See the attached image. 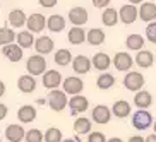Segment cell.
I'll return each instance as SVG.
<instances>
[{
    "mask_svg": "<svg viewBox=\"0 0 156 142\" xmlns=\"http://www.w3.org/2000/svg\"><path fill=\"white\" fill-rule=\"evenodd\" d=\"M46 101H48V106L53 111H62L65 110L69 99H67V94L64 91H58V87H57V89H50V94H48Z\"/></svg>",
    "mask_w": 156,
    "mask_h": 142,
    "instance_id": "cell-1",
    "label": "cell"
},
{
    "mask_svg": "<svg viewBox=\"0 0 156 142\" xmlns=\"http://www.w3.org/2000/svg\"><path fill=\"white\" fill-rule=\"evenodd\" d=\"M132 125L137 130H147L153 125V116L146 108H137V111L132 115Z\"/></svg>",
    "mask_w": 156,
    "mask_h": 142,
    "instance_id": "cell-2",
    "label": "cell"
},
{
    "mask_svg": "<svg viewBox=\"0 0 156 142\" xmlns=\"http://www.w3.org/2000/svg\"><path fill=\"white\" fill-rule=\"evenodd\" d=\"M26 69H28V72L31 74V75H41L43 72L46 70V60L43 55H31L28 58V62H26Z\"/></svg>",
    "mask_w": 156,
    "mask_h": 142,
    "instance_id": "cell-3",
    "label": "cell"
},
{
    "mask_svg": "<svg viewBox=\"0 0 156 142\" xmlns=\"http://www.w3.org/2000/svg\"><path fill=\"white\" fill-rule=\"evenodd\" d=\"M60 86L64 87V92L65 94H70V96H74V94H81L84 89V82L83 79L77 77V75H72V77H67V79H62V84Z\"/></svg>",
    "mask_w": 156,
    "mask_h": 142,
    "instance_id": "cell-4",
    "label": "cell"
},
{
    "mask_svg": "<svg viewBox=\"0 0 156 142\" xmlns=\"http://www.w3.org/2000/svg\"><path fill=\"white\" fill-rule=\"evenodd\" d=\"M67 106L70 108V115H79V113H84V111L89 108V101H87L86 96L74 94V96L67 101Z\"/></svg>",
    "mask_w": 156,
    "mask_h": 142,
    "instance_id": "cell-5",
    "label": "cell"
},
{
    "mask_svg": "<svg viewBox=\"0 0 156 142\" xmlns=\"http://www.w3.org/2000/svg\"><path fill=\"white\" fill-rule=\"evenodd\" d=\"M91 120L98 125H106L112 120V110L105 105L94 106L93 108V113H91Z\"/></svg>",
    "mask_w": 156,
    "mask_h": 142,
    "instance_id": "cell-6",
    "label": "cell"
},
{
    "mask_svg": "<svg viewBox=\"0 0 156 142\" xmlns=\"http://www.w3.org/2000/svg\"><path fill=\"white\" fill-rule=\"evenodd\" d=\"M2 55L9 60V62L16 64V62H21V60H23L24 48H21L19 45H12V43H9V45L2 46Z\"/></svg>",
    "mask_w": 156,
    "mask_h": 142,
    "instance_id": "cell-7",
    "label": "cell"
},
{
    "mask_svg": "<svg viewBox=\"0 0 156 142\" xmlns=\"http://www.w3.org/2000/svg\"><path fill=\"white\" fill-rule=\"evenodd\" d=\"M124 86L127 87L129 91H139L144 86V75L141 72H129L124 77Z\"/></svg>",
    "mask_w": 156,
    "mask_h": 142,
    "instance_id": "cell-8",
    "label": "cell"
},
{
    "mask_svg": "<svg viewBox=\"0 0 156 142\" xmlns=\"http://www.w3.org/2000/svg\"><path fill=\"white\" fill-rule=\"evenodd\" d=\"M134 65V58L129 55L127 51H119L117 55L113 57V67L120 72H127L130 70V67Z\"/></svg>",
    "mask_w": 156,
    "mask_h": 142,
    "instance_id": "cell-9",
    "label": "cell"
},
{
    "mask_svg": "<svg viewBox=\"0 0 156 142\" xmlns=\"http://www.w3.org/2000/svg\"><path fill=\"white\" fill-rule=\"evenodd\" d=\"M119 12V21H122L124 24H134L136 21H137V7L134 4H127L124 5L120 10H117Z\"/></svg>",
    "mask_w": 156,
    "mask_h": 142,
    "instance_id": "cell-10",
    "label": "cell"
},
{
    "mask_svg": "<svg viewBox=\"0 0 156 142\" xmlns=\"http://www.w3.org/2000/svg\"><path fill=\"white\" fill-rule=\"evenodd\" d=\"M26 26H28V31H31L33 34H34V33H41L46 26V19L43 14L36 12V14H31L26 19Z\"/></svg>",
    "mask_w": 156,
    "mask_h": 142,
    "instance_id": "cell-11",
    "label": "cell"
},
{
    "mask_svg": "<svg viewBox=\"0 0 156 142\" xmlns=\"http://www.w3.org/2000/svg\"><path fill=\"white\" fill-rule=\"evenodd\" d=\"M137 17L144 23H151L156 19V4L154 2H144L141 4V9H137Z\"/></svg>",
    "mask_w": 156,
    "mask_h": 142,
    "instance_id": "cell-12",
    "label": "cell"
},
{
    "mask_svg": "<svg viewBox=\"0 0 156 142\" xmlns=\"http://www.w3.org/2000/svg\"><path fill=\"white\" fill-rule=\"evenodd\" d=\"M33 46H34V50H36L40 55H48V53L53 51L55 43H53V40H51L50 36H40L38 40H34Z\"/></svg>",
    "mask_w": 156,
    "mask_h": 142,
    "instance_id": "cell-13",
    "label": "cell"
},
{
    "mask_svg": "<svg viewBox=\"0 0 156 142\" xmlns=\"http://www.w3.org/2000/svg\"><path fill=\"white\" fill-rule=\"evenodd\" d=\"M62 84V74L58 70H48L43 72V86L46 89H57Z\"/></svg>",
    "mask_w": 156,
    "mask_h": 142,
    "instance_id": "cell-14",
    "label": "cell"
},
{
    "mask_svg": "<svg viewBox=\"0 0 156 142\" xmlns=\"http://www.w3.org/2000/svg\"><path fill=\"white\" fill-rule=\"evenodd\" d=\"M87 10L84 7H72L69 10V21L74 26H83L87 23Z\"/></svg>",
    "mask_w": 156,
    "mask_h": 142,
    "instance_id": "cell-15",
    "label": "cell"
},
{
    "mask_svg": "<svg viewBox=\"0 0 156 142\" xmlns=\"http://www.w3.org/2000/svg\"><path fill=\"white\" fill-rule=\"evenodd\" d=\"M36 115H38L36 108L31 105H24L17 110V118L21 123H31V122H34L36 120Z\"/></svg>",
    "mask_w": 156,
    "mask_h": 142,
    "instance_id": "cell-16",
    "label": "cell"
},
{
    "mask_svg": "<svg viewBox=\"0 0 156 142\" xmlns=\"http://www.w3.org/2000/svg\"><path fill=\"white\" fill-rule=\"evenodd\" d=\"M24 133H26V130H24L23 125H9V127L5 128V139L9 142H21L24 140Z\"/></svg>",
    "mask_w": 156,
    "mask_h": 142,
    "instance_id": "cell-17",
    "label": "cell"
},
{
    "mask_svg": "<svg viewBox=\"0 0 156 142\" xmlns=\"http://www.w3.org/2000/svg\"><path fill=\"white\" fill-rule=\"evenodd\" d=\"M17 87H19V91L24 92V94L33 92L34 89H36V79H34V75H31V74L21 75L19 81H17Z\"/></svg>",
    "mask_w": 156,
    "mask_h": 142,
    "instance_id": "cell-18",
    "label": "cell"
},
{
    "mask_svg": "<svg viewBox=\"0 0 156 142\" xmlns=\"http://www.w3.org/2000/svg\"><path fill=\"white\" fill-rule=\"evenodd\" d=\"M134 62L141 67V69H149L153 65V62H154V55H153L151 51L147 50H137V55L134 57Z\"/></svg>",
    "mask_w": 156,
    "mask_h": 142,
    "instance_id": "cell-19",
    "label": "cell"
},
{
    "mask_svg": "<svg viewBox=\"0 0 156 142\" xmlns=\"http://www.w3.org/2000/svg\"><path fill=\"white\" fill-rule=\"evenodd\" d=\"M70 62H72L74 72H77V74H87L91 70V58H87L84 55H77L74 60H70Z\"/></svg>",
    "mask_w": 156,
    "mask_h": 142,
    "instance_id": "cell-20",
    "label": "cell"
},
{
    "mask_svg": "<svg viewBox=\"0 0 156 142\" xmlns=\"http://www.w3.org/2000/svg\"><path fill=\"white\" fill-rule=\"evenodd\" d=\"M112 65V58L106 53H96V55L91 58V67H94L100 72H105V70L110 69Z\"/></svg>",
    "mask_w": 156,
    "mask_h": 142,
    "instance_id": "cell-21",
    "label": "cell"
},
{
    "mask_svg": "<svg viewBox=\"0 0 156 142\" xmlns=\"http://www.w3.org/2000/svg\"><path fill=\"white\" fill-rule=\"evenodd\" d=\"M46 28L51 33H60L65 29V17H62L60 14H53L46 19Z\"/></svg>",
    "mask_w": 156,
    "mask_h": 142,
    "instance_id": "cell-22",
    "label": "cell"
},
{
    "mask_svg": "<svg viewBox=\"0 0 156 142\" xmlns=\"http://www.w3.org/2000/svg\"><path fill=\"white\" fill-rule=\"evenodd\" d=\"M130 113H132V111H130V105H129L125 99H119V101H115L113 103L112 115H115L117 118H127Z\"/></svg>",
    "mask_w": 156,
    "mask_h": 142,
    "instance_id": "cell-23",
    "label": "cell"
},
{
    "mask_svg": "<svg viewBox=\"0 0 156 142\" xmlns=\"http://www.w3.org/2000/svg\"><path fill=\"white\" fill-rule=\"evenodd\" d=\"M67 40H69L72 45H83L86 41V31H84L81 26H72L67 34Z\"/></svg>",
    "mask_w": 156,
    "mask_h": 142,
    "instance_id": "cell-24",
    "label": "cell"
},
{
    "mask_svg": "<svg viewBox=\"0 0 156 142\" xmlns=\"http://www.w3.org/2000/svg\"><path fill=\"white\" fill-rule=\"evenodd\" d=\"M105 38L106 36H105V31H103V29L94 28V29H89V31H87L86 41L91 46H98V45H103V43H105Z\"/></svg>",
    "mask_w": 156,
    "mask_h": 142,
    "instance_id": "cell-25",
    "label": "cell"
},
{
    "mask_svg": "<svg viewBox=\"0 0 156 142\" xmlns=\"http://www.w3.org/2000/svg\"><path fill=\"white\" fill-rule=\"evenodd\" d=\"M134 105L137 108H149L153 105V96L147 91L139 89V91H136V96H134Z\"/></svg>",
    "mask_w": 156,
    "mask_h": 142,
    "instance_id": "cell-26",
    "label": "cell"
},
{
    "mask_svg": "<svg viewBox=\"0 0 156 142\" xmlns=\"http://www.w3.org/2000/svg\"><path fill=\"white\" fill-rule=\"evenodd\" d=\"M26 14H24V10L21 9H14L10 10L9 14V24L12 26V28H23V26H26Z\"/></svg>",
    "mask_w": 156,
    "mask_h": 142,
    "instance_id": "cell-27",
    "label": "cell"
},
{
    "mask_svg": "<svg viewBox=\"0 0 156 142\" xmlns=\"http://www.w3.org/2000/svg\"><path fill=\"white\" fill-rule=\"evenodd\" d=\"M101 21H103L105 26L112 28V26H115V24L119 23V12H117L113 7H105L103 16H101Z\"/></svg>",
    "mask_w": 156,
    "mask_h": 142,
    "instance_id": "cell-28",
    "label": "cell"
},
{
    "mask_svg": "<svg viewBox=\"0 0 156 142\" xmlns=\"http://www.w3.org/2000/svg\"><path fill=\"white\" fill-rule=\"evenodd\" d=\"M91 120L86 118V116H81V118H77L76 122H74V130H76V133L77 135H84V133H89L91 132Z\"/></svg>",
    "mask_w": 156,
    "mask_h": 142,
    "instance_id": "cell-29",
    "label": "cell"
},
{
    "mask_svg": "<svg viewBox=\"0 0 156 142\" xmlns=\"http://www.w3.org/2000/svg\"><path fill=\"white\" fill-rule=\"evenodd\" d=\"M125 46H127L129 50H134V51L141 50L142 46H144V36H141V34H130L125 40Z\"/></svg>",
    "mask_w": 156,
    "mask_h": 142,
    "instance_id": "cell-30",
    "label": "cell"
},
{
    "mask_svg": "<svg viewBox=\"0 0 156 142\" xmlns=\"http://www.w3.org/2000/svg\"><path fill=\"white\" fill-rule=\"evenodd\" d=\"M53 60H55L57 65H60V67H65V65L70 64L72 55H70V51L67 50V48H60L58 51H55V57H53Z\"/></svg>",
    "mask_w": 156,
    "mask_h": 142,
    "instance_id": "cell-31",
    "label": "cell"
},
{
    "mask_svg": "<svg viewBox=\"0 0 156 142\" xmlns=\"http://www.w3.org/2000/svg\"><path fill=\"white\" fill-rule=\"evenodd\" d=\"M16 38H17V45L21 48H31L33 43H34V36H33L31 31H21Z\"/></svg>",
    "mask_w": 156,
    "mask_h": 142,
    "instance_id": "cell-32",
    "label": "cell"
},
{
    "mask_svg": "<svg viewBox=\"0 0 156 142\" xmlns=\"http://www.w3.org/2000/svg\"><path fill=\"white\" fill-rule=\"evenodd\" d=\"M115 84V77L112 75V74L105 72V74H101L100 77L96 79V86L100 87V89H103V91H106V89H110L112 86Z\"/></svg>",
    "mask_w": 156,
    "mask_h": 142,
    "instance_id": "cell-33",
    "label": "cell"
},
{
    "mask_svg": "<svg viewBox=\"0 0 156 142\" xmlns=\"http://www.w3.org/2000/svg\"><path fill=\"white\" fill-rule=\"evenodd\" d=\"M43 140L45 142H60L62 140V130L57 127H48L45 135H43Z\"/></svg>",
    "mask_w": 156,
    "mask_h": 142,
    "instance_id": "cell-34",
    "label": "cell"
},
{
    "mask_svg": "<svg viewBox=\"0 0 156 142\" xmlns=\"http://www.w3.org/2000/svg\"><path fill=\"white\" fill-rule=\"evenodd\" d=\"M16 40V33L10 28H0V46L9 45V43H14Z\"/></svg>",
    "mask_w": 156,
    "mask_h": 142,
    "instance_id": "cell-35",
    "label": "cell"
},
{
    "mask_svg": "<svg viewBox=\"0 0 156 142\" xmlns=\"http://www.w3.org/2000/svg\"><path fill=\"white\" fill-rule=\"evenodd\" d=\"M24 140L26 142H43V132L40 128H31L24 133Z\"/></svg>",
    "mask_w": 156,
    "mask_h": 142,
    "instance_id": "cell-36",
    "label": "cell"
},
{
    "mask_svg": "<svg viewBox=\"0 0 156 142\" xmlns=\"http://www.w3.org/2000/svg\"><path fill=\"white\" fill-rule=\"evenodd\" d=\"M146 38L147 41L156 45V21H151V23H147L146 26Z\"/></svg>",
    "mask_w": 156,
    "mask_h": 142,
    "instance_id": "cell-37",
    "label": "cell"
},
{
    "mask_svg": "<svg viewBox=\"0 0 156 142\" xmlns=\"http://www.w3.org/2000/svg\"><path fill=\"white\" fill-rule=\"evenodd\" d=\"M87 142H106V137L103 132H89L87 133Z\"/></svg>",
    "mask_w": 156,
    "mask_h": 142,
    "instance_id": "cell-38",
    "label": "cell"
},
{
    "mask_svg": "<svg viewBox=\"0 0 156 142\" xmlns=\"http://www.w3.org/2000/svg\"><path fill=\"white\" fill-rule=\"evenodd\" d=\"M112 0H93V5L96 7V9H105V7H108L110 5Z\"/></svg>",
    "mask_w": 156,
    "mask_h": 142,
    "instance_id": "cell-39",
    "label": "cell"
},
{
    "mask_svg": "<svg viewBox=\"0 0 156 142\" xmlns=\"http://www.w3.org/2000/svg\"><path fill=\"white\" fill-rule=\"evenodd\" d=\"M38 2H40V5L45 7V9H51V7H55L57 5L58 0H38Z\"/></svg>",
    "mask_w": 156,
    "mask_h": 142,
    "instance_id": "cell-40",
    "label": "cell"
},
{
    "mask_svg": "<svg viewBox=\"0 0 156 142\" xmlns=\"http://www.w3.org/2000/svg\"><path fill=\"white\" fill-rule=\"evenodd\" d=\"M7 113H9V108L4 105V103H0V122L7 116Z\"/></svg>",
    "mask_w": 156,
    "mask_h": 142,
    "instance_id": "cell-41",
    "label": "cell"
},
{
    "mask_svg": "<svg viewBox=\"0 0 156 142\" xmlns=\"http://www.w3.org/2000/svg\"><path fill=\"white\" fill-rule=\"evenodd\" d=\"M127 142H144V139H142L141 135H132V137L129 139Z\"/></svg>",
    "mask_w": 156,
    "mask_h": 142,
    "instance_id": "cell-42",
    "label": "cell"
},
{
    "mask_svg": "<svg viewBox=\"0 0 156 142\" xmlns=\"http://www.w3.org/2000/svg\"><path fill=\"white\" fill-rule=\"evenodd\" d=\"M144 142H156V133H151V135H147L144 139Z\"/></svg>",
    "mask_w": 156,
    "mask_h": 142,
    "instance_id": "cell-43",
    "label": "cell"
},
{
    "mask_svg": "<svg viewBox=\"0 0 156 142\" xmlns=\"http://www.w3.org/2000/svg\"><path fill=\"white\" fill-rule=\"evenodd\" d=\"M4 94H5V84L0 81V98L4 96Z\"/></svg>",
    "mask_w": 156,
    "mask_h": 142,
    "instance_id": "cell-44",
    "label": "cell"
},
{
    "mask_svg": "<svg viewBox=\"0 0 156 142\" xmlns=\"http://www.w3.org/2000/svg\"><path fill=\"white\" fill-rule=\"evenodd\" d=\"M106 142H124V140L119 139V137H113V139H110V140H106Z\"/></svg>",
    "mask_w": 156,
    "mask_h": 142,
    "instance_id": "cell-45",
    "label": "cell"
},
{
    "mask_svg": "<svg viewBox=\"0 0 156 142\" xmlns=\"http://www.w3.org/2000/svg\"><path fill=\"white\" fill-rule=\"evenodd\" d=\"M129 2H130V4H134V5H136V4H142V0H129Z\"/></svg>",
    "mask_w": 156,
    "mask_h": 142,
    "instance_id": "cell-46",
    "label": "cell"
},
{
    "mask_svg": "<svg viewBox=\"0 0 156 142\" xmlns=\"http://www.w3.org/2000/svg\"><path fill=\"white\" fill-rule=\"evenodd\" d=\"M60 142H76V139H62Z\"/></svg>",
    "mask_w": 156,
    "mask_h": 142,
    "instance_id": "cell-47",
    "label": "cell"
},
{
    "mask_svg": "<svg viewBox=\"0 0 156 142\" xmlns=\"http://www.w3.org/2000/svg\"><path fill=\"white\" fill-rule=\"evenodd\" d=\"M154 133H156V122H154Z\"/></svg>",
    "mask_w": 156,
    "mask_h": 142,
    "instance_id": "cell-48",
    "label": "cell"
},
{
    "mask_svg": "<svg viewBox=\"0 0 156 142\" xmlns=\"http://www.w3.org/2000/svg\"><path fill=\"white\" fill-rule=\"evenodd\" d=\"M7 2H12V0H7Z\"/></svg>",
    "mask_w": 156,
    "mask_h": 142,
    "instance_id": "cell-49",
    "label": "cell"
},
{
    "mask_svg": "<svg viewBox=\"0 0 156 142\" xmlns=\"http://www.w3.org/2000/svg\"><path fill=\"white\" fill-rule=\"evenodd\" d=\"M154 62H156V57H154Z\"/></svg>",
    "mask_w": 156,
    "mask_h": 142,
    "instance_id": "cell-50",
    "label": "cell"
},
{
    "mask_svg": "<svg viewBox=\"0 0 156 142\" xmlns=\"http://www.w3.org/2000/svg\"><path fill=\"white\" fill-rule=\"evenodd\" d=\"M0 142H2V139H0Z\"/></svg>",
    "mask_w": 156,
    "mask_h": 142,
    "instance_id": "cell-51",
    "label": "cell"
}]
</instances>
